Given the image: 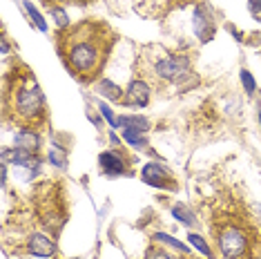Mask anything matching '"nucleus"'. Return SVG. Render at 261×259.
Segmentation results:
<instances>
[{
  "label": "nucleus",
  "instance_id": "aec40b11",
  "mask_svg": "<svg viewBox=\"0 0 261 259\" xmlns=\"http://www.w3.org/2000/svg\"><path fill=\"white\" fill-rule=\"evenodd\" d=\"M154 239H156V241H163V244H168V246H172V248H176V250H181L183 255H188V252H190L186 244H181V241L172 239L170 235H165V232H156V235H154Z\"/></svg>",
  "mask_w": 261,
  "mask_h": 259
},
{
  "label": "nucleus",
  "instance_id": "0eeeda50",
  "mask_svg": "<svg viewBox=\"0 0 261 259\" xmlns=\"http://www.w3.org/2000/svg\"><path fill=\"white\" fill-rule=\"evenodd\" d=\"M192 27L194 34L201 43H207L215 36V16L207 9V5H197L194 7V16H192Z\"/></svg>",
  "mask_w": 261,
  "mask_h": 259
},
{
  "label": "nucleus",
  "instance_id": "2eb2a0df",
  "mask_svg": "<svg viewBox=\"0 0 261 259\" xmlns=\"http://www.w3.org/2000/svg\"><path fill=\"white\" fill-rule=\"evenodd\" d=\"M172 215H174L181 223H186V226H192V223L197 221V219H194V215H192V210L186 208L183 203H174V205H172Z\"/></svg>",
  "mask_w": 261,
  "mask_h": 259
},
{
  "label": "nucleus",
  "instance_id": "f3484780",
  "mask_svg": "<svg viewBox=\"0 0 261 259\" xmlns=\"http://www.w3.org/2000/svg\"><path fill=\"white\" fill-rule=\"evenodd\" d=\"M190 246H192V248H197L199 252H201V255H205L207 259H215V257H212V250H210V246H207L205 244V241H203V237H201V235H190Z\"/></svg>",
  "mask_w": 261,
  "mask_h": 259
},
{
  "label": "nucleus",
  "instance_id": "423d86ee",
  "mask_svg": "<svg viewBox=\"0 0 261 259\" xmlns=\"http://www.w3.org/2000/svg\"><path fill=\"white\" fill-rule=\"evenodd\" d=\"M141 176H143L147 186H154V188H168V190H176L179 188L176 179L163 163H145L143 170H141Z\"/></svg>",
  "mask_w": 261,
  "mask_h": 259
},
{
  "label": "nucleus",
  "instance_id": "b1692460",
  "mask_svg": "<svg viewBox=\"0 0 261 259\" xmlns=\"http://www.w3.org/2000/svg\"><path fill=\"white\" fill-rule=\"evenodd\" d=\"M43 3L47 5V7H56V5H61V3H72V5H85V3H90V0H43ZM63 7V5H61Z\"/></svg>",
  "mask_w": 261,
  "mask_h": 259
},
{
  "label": "nucleus",
  "instance_id": "412c9836",
  "mask_svg": "<svg viewBox=\"0 0 261 259\" xmlns=\"http://www.w3.org/2000/svg\"><path fill=\"white\" fill-rule=\"evenodd\" d=\"M241 83H243V90H246L248 94H254V90H257L252 74L248 72V69H241Z\"/></svg>",
  "mask_w": 261,
  "mask_h": 259
},
{
  "label": "nucleus",
  "instance_id": "7ed1b4c3",
  "mask_svg": "<svg viewBox=\"0 0 261 259\" xmlns=\"http://www.w3.org/2000/svg\"><path fill=\"white\" fill-rule=\"evenodd\" d=\"M217 248L223 259H248L252 255V237L243 223L221 221L215 226Z\"/></svg>",
  "mask_w": 261,
  "mask_h": 259
},
{
  "label": "nucleus",
  "instance_id": "ddd939ff",
  "mask_svg": "<svg viewBox=\"0 0 261 259\" xmlns=\"http://www.w3.org/2000/svg\"><path fill=\"white\" fill-rule=\"evenodd\" d=\"M98 90L103 92L105 96L110 98V101L123 103V98H125V94H123L121 87H118L116 83H112V81H108V79H100V81H98Z\"/></svg>",
  "mask_w": 261,
  "mask_h": 259
},
{
  "label": "nucleus",
  "instance_id": "6ab92c4d",
  "mask_svg": "<svg viewBox=\"0 0 261 259\" xmlns=\"http://www.w3.org/2000/svg\"><path fill=\"white\" fill-rule=\"evenodd\" d=\"M49 11H51V18L56 20L58 29H65V27H69V16L65 14V9L61 7V5H56V7H49Z\"/></svg>",
  "mask_w": 261,
  "mask_h": 259
},
{
  "label": "nucleus",
  "instance_id": "393cba45",
  "mask_svg": "<svg viewBox=\"0 0 261 259\" xmlns=\"http://www.w3.org/2000/svg\"><path fill=\"white\" fill-rule=\"evenodd\" d=\"M250 9L254 11V14H257V11L261 9V0H250Z\"/></svg>",
  "mask_w": 261,
  "mask_h": 259
},
{
  "label": "nucleus",
  "instance_id": "dca6fc26",
  "mask_svg": "<svg viewBox=\"0 0 261 259\" xmlns=\"http://www.w3.org/2000/svg\"><path fill=\"white\" fill-rule=\"evenodd\" d=\"M49 161L54 163V166H58V168H65V163H67V150L54 143L51 145V150H49Z\"/></svg>",
  "mask_w": 261,
  "mask_h": 259
},
{
  "label": "nucleus",
  "instance_id": "9d476101",
  "mask_svg": "<svg viewBox=\"0 0 261 259\" xmlns=\"http://www.w3.org/2000/svg\"><path fill=\"white\" fill-rule=\"evenodd\" d=\"M98 163H100V170L110 176H118V174H129L132 170L127 166V159L121 157L116 150H108L98 157Z\"/></svg>",
  "mask_w": 261,
  "mask_h": 259
},
{
  "label": "nucleus",
  "instance_id": "1a4fd4ad",
  "mask_svg": "<svg viewBox=\"0 0 261 259\" xmlns=\"http://www.w3.org/2000/svg\"><path fill=\"white\" fill-rule=\"evenodd\" d=\"M147 103H150V85L143 79H134L125 90L123 105H127V108H145Z\"/></svg>",
  "mask_w": 261,
  "mask_h": 259
},
{
  "label": "nucleus",
  "instance_id": "20e7f679",
  "mask_svg": "<svg viewBox=\"0 0 261 259\" xmlns=\"http://www.w3.org/2000/svg\"><path fill=\"white\" fill-rule=\"evenodd\" d=\"M56 181H45V186L40 188L38 192V217H40V223L49 230L51 235H56L61 228L65 226L67 221V210H65V203L63 199L54 194L56 190Z\"/></svg>",
  "mask_w": 261,
  "mask_h": 259
},
{
  "label": "nucleus",
  "instance_id": "39448f33",
  "mask_svg": "<svg viewBox=\"0 0 261 259\" xmlns=\"http://www.w3.org/2000/svg\"><path fill=\"white\" fill-rule=\"evenodd\" d=\"M152 74L165 83H179L190 74V58L188 56H163L152 61Z\"/></svg>",
  "mask_w": 261,
  "mask_h": 259
},
{
  "label": "nucleus",
  "instance_id": "4be33fe9",
  "mask_svg": "<svg viewBox=\"0 0 261 259\" xmlns=\"http://www.w3.org/2000/svg\"><path fill=\"white\" fill-rule=\"evenodd\" d=\"M145 259H172V257H170L168 250L156 248V246H150V248H147V252H145Z\"/></svg>",
  "mask_w": 261,
  "mask_h": 259
},
{
  "label": "nucleus",
  "instance_id": "a878e982",
  "mask_svg": "<svg viewBox=\"0 0 261 259\" xmlns=\"http://www.w3.org/2000/svg\"><path fill=\"white\" fill-rule=\"evenodd\" d=\"M259 123H261V110H259Z\"/></svg>",
  "mask_w": 261,
  "mask_h": 259
},
{
  "label": "nucleus",
  "instance_id": "a211bd4d",
  "mask_svg": "<svg viewBox=\"0 0 261 259\" xmlns=\"http://www.w3.org/2000/svg\"><path fill=\"white\" fill-rule=\"evenodd\" d=\"M22 5H25V9H27V14H29V18H32L34 25H36V27L40 29V32H47V22H45L43 16L38 14V9L34 7L32 3H22Z\"/></svg>",
  "mask_w": 261,
  "mask_h": 259
},
{
  "label": "nucleus",
  "instance_id": "6e6552de",
  "mask_svg": "<svg viewBox=\"0 0 261 259\" xmlns=\"http://www.w3.org/2000/svg\"><path fill=\"white\" fill-rule=\"evenodd\" d=\"M25 250L29 255H36V257H56V241L54 237H47L43 232H32L25 241Z\"/></svg>",
  "mask_w": 261,
  "mask_h": 259
},
{
  "label": "nucleus",
  "instance_id": "f257e3e1",
  "mask_svg": "<svg viewBox=\"0 0 261 259\" xmlns=\"http://www.w3.org/2000/svg\"><path fill=\"white\" fill-rule=\"evenodd\" d=\"M114 43V29L103 20H81L56 32V51L79 83L98 81Z\"/></svg>",
  "mask_w": 261,
  "mask_h": 259
},
{
  "label": "nucleus",
  "instance_id": "5701e85b",
  "mask_svg": "<svg viewBox=\"0 0 261 259\" xmlns=\"http://www.w3.org/2000/svg\"><path fill=\"white\" fill-rule=\"evenodd\" d=\"M98 110H100V116H103V119L108 121L112 127H116V125H118V121L114 119V112H112V110H110L105 103H98Z\"/></svg>",
  "mask_w": 261,
  "mask_h": 259
},
{
  "label": "nucleus",
  "instance_id": "9b49d317",
  "mask_svg": "<svg viewBox=\"0 0 261 259\" xmlns=\"http://www.w3.org/2000/svg\"><path fill=\"white\" fill-rule=\"evenodd\" d=\"M16 148L25 150V152H32V154H38L40 134L36 132V130H20V132L16 134Z\"/></svg>",
  "mask_w": 261,
  "mask_h": 259
},
{
  "label": "nucleus",
  "instance_id": "4468645a",
  "mask_svg": "<svg viewBox=\"0 0 261 259\" xmlns=\"http://www.w3.org/2000/svg\"><path fill=\"white\" fill-rule=\"evenodd\" d=\"M121 132H123V141L129 143L132 148H136V150H145L147 148V141L143 137V132H134V130H121Z\"/></svg>",
  "mask_w": 261,
  "mask_h": 259
},
{
  "label": "nucleus",
  "instance_id": "f8f14e48",
  "mask_svg": "<svg viewBox=\"0 0 261 259\" xmlns=\"http://www.w3.org/2000/svg\"><path fill=\"white\" fill-rule=\"evenodd\" d=\"M118 127L121 130H134V132H147L150 130V123H147V119H143V116L134 114V116H121L118 119Z\"/></svg>",
  "mask_w": 261,
  "mask_h": 259
},
{
  "label": "nucleus",
  "instance_id": "f03ea898",
  "mask_svg": "<svg viewBox=\"0 0 261 259\" xmlns=\"http://www.w3.org/2000/svg\"><path fill=\"white\" fill-rule=\"evenodd\" d=\"M3 108L5 119L20 130H38L47 123L45 94L27 65H16L14 72L5 76Z\"/></svg>",
  "mask_w": 261,
  "mask_h": 259
}]
</instances>
